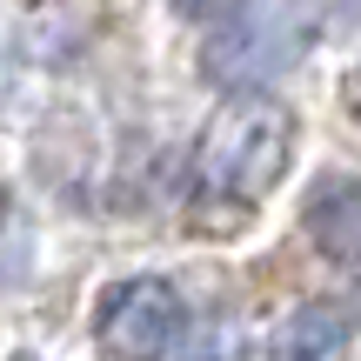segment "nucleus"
I'll list each match as a JSON object with an SVG mask.
<instances>
[{
  "mask_svg": "<svg viewBox=\"0 0 361 361\" xmlns=\"http://www.w3.org/2000/svg\"><path fill=\"white\" fill-rule=\"evenodd\" d=\"M308 40H314L308 0H234L201 40V80L228 94L268 87L308 54Z\"/></svg>",
  "mask_w": 361,
  "mask_h": 361,
  "instance_id": "f03ea898",
  "label": "nucleus"
},
{
  "mask_svg": "<svg viewBox=\"0 0 361 361\" xmlns=\"http://www.w3.org/2000/svg\"><path fill=\"white\" fill-rule=\"evenodd\" d=\"M295 161V114L288 101L247 87L214 107V121L194 141V194L228 207H255L274 194V180Z\"/></svg>",
  "mask_w": 361,
  "mask_h": 361,
  "instance_id": "f257e3e1",
  "label": "nucleus"
},
{
  "mask_svg": "<svg viewBox=\"0 0 361 361\" xmlns=\"http://www.w3.org/2000/svg\"><path fill=\"white\" fill-rule=\"evenodd\" d=\"M348 314L335 301H301L268 341V361H341L348 355Z\"/></svg>",
  "mask_w": 361,
  "mask_h": 361,
  "instance_id": "39448f33",
  "label": "nucleus"
},
{
  "mask_svg": "<svg viewBox=\"0 0 361 361\" xmlns=\"http://www.w3.org/2000/svg\"><path fill=\"white\" fill-rule=\"evenodd\" d=\"M335 27H361V0H322Z\"/></svg>",
  "mask_w": 361,
  "mask_h": 361,
  "instance_id": "423d86ee",
  "label": "nucleus"
},
{
  "mask_svg": "<svg viewBox=\"0 0 361 361\" xmlns=\"http://www.w3.org/2000/svg\"><path fill=\"white\" fill-rule=\"evenodd\" d=\"M188 335V301L168 274H121L94 301V355L101 361H168Z\"/></svg>",
  "mask_w": 361,
  "mask_h": 361,
  "instance_id": "7ed1b4c3",
  "label": "nucleus"
},
{
  "mask_svg": "<svg viewBox=\"0 0 361 361\" xmlns=\"http://www.w3.org/2000/svg\"><path fill=\"white\" fill-rule=\"evenodd\" d=\"M168 7H174V13H188V20H207L221 0H168Z\"/></svg>",
  "mask_w": 361,
  "mask_h": 361,
  "instance_id": "0eeeda50",
  "label": "nucleus"
},
{
  "mask_svg": "<svg viewBox=\"0 0 361 361\" xmlns=\"http://www.w3.org/2000/svg\"><path fill=\"white\" fill-rule=\"evenodd\" d=\"M301 228H308L314 255L361 261V174H314L308 201H301Z\"/></svg>",
  "mask_w": 361,
  "mask_h": 361,
  "instance_id": "20e7f679",
  "label": "nucleus"
},
{
  "mask_svg": "<svg viewBox=\"0 0 361 361\" xmlns=\"http://www.w3.org/2000/svg\"><path fill=\"white\" fill-rule=\"evenodd\" d=\"M341 101H348V114L361 121V67H355V74H348V87H341Z\"/></svg>",
  "mask_w": 361,
  "mask_h": 361,
  "instance_id": "6e6552de",
  "label": "nucleus"
}]
</instances>
